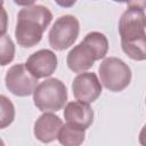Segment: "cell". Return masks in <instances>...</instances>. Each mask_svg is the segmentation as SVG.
Returning <instances> with one entry per match:
<instances>
[{
	"instance_id": "6da1fadb",
	"label": "cell",
	"mask_w": 146,
	"mask_h": 146,
	"mask_svg": "<svg viewBox=\"0 0 146 146\" xmlns=\"http://www.w3.org/2000/svg\"><path fill=\"white\" fill-rule=\"evenodd\" d=\"M121 47L133 60L146 59V16L144 9L128 8L119 21Z\"/></svg>"
},
{
	"instance_id": "7a4b0ae2",
	"label": "cell",
	"mask_w": 146,
	"mask_h": 146,
	"mask_svg": "<svg viewBox=\"0 0 146 146\" xmlns=\"http://www.w3.org/2000/svg\"><path fill=\"white\" fill-rule=\"evenodd\" d=\"M51 21V11L42 5H32L21 9L15 29V38L18 46L31 48L38 44Z\"/></svg>"
},
{
	"instance_id": "3957f363",
	"label": "cell",
	"mask_w": 146,
	"mask_h": 146,
	"mask_svg": "<svg viewBox=\"0 0 146 146\" xmlns=\"http://www.w3.org/2000/svg\"><path fill=\"white\" fill-rule=\"evenodd\" d=\"M108 51V40L100 32H90L84 39L73 47L67 54L66 63L68 68L74 73L88 71L96 60L106 56Z\"/></svg>"
},
{
	"instance_id": "277c9868",
	"label": "cell",
	"mask_w": 146,
	"mask_h": 146,
	"mask_svg": "<svg viewBox=\"0 0 146 146\" xmlns=\"http://www.w3.org/2000/svg\"><path fill=\"white\" fill-rule=\"evenodd\" d=\"M67 100V89L59 79L50 78L39 83L33 91V102L41 112H57Z\"/></svg>"
},
{
	"instance_id": "5b68a950",
	"label": "cell",
	"mask_w": 146,
	"mask_h": 146,
	"mask_svg": "<svg viewBox=\"0 0 146 146\" xmlns=\"http://www.w3.org/2000/svg\"><path fill=\"white\" fill-rule=\"evenodd\" d=\"M100 83L110 91L119 92L125 89L131 81L130 67L120 58H105L98 68Z\"/></svg>"
},
{
	"instance_id": "8992f818",
	"label": "cell",
	"mask_w": 146,
	"mask_h": 146,
	"mask_svg": "<svg viewBox=\"0 0 146 146\" xmlns=\"http://www.w3.org/2000/svg\"><path fill=\"white\" fill-rule=\"evenodd\" d=\"M79 32L80 24L75 16H60L55 21L49 31V44L55 50H65L75 42Z\"/></svg>"
},
{
	"instance_id": "52a82bcc",
	"label": "cell",
	"mask_w": 146,
	"mask_h": 146,
	"mask_svg": "<svg viewBox=\"0 0 146 146\" xmlns=\"http://www.w3.org/2000/svg\"><path fill=\"white\" fill-rule=\"evenodd\" d=\"M6 88L15 96L26 97L33 94L38 86V79L31 74L25 64L13 65L6 73Z\"/></svg>"
},
{
	"instance_id": "ba28073f",
	"label": "cell",
	"mask_w": 146,
	"mask_h": 146,
	"mask_svg": "<svg viewBox=\"0 0 146 146\" xmlns=\"http://www.w3.org/2000/svg\"><path fill=\"white\" fill-rule=\"evenodd\" d=\"M73 96L83 103H94L102 94V83L92 72L79 73L72 82Z\"/></svg>"
},
{
	"instance_id": "9c48e42d",
	"label": "cell",
	"mask_w": 146,
	"mask_h": 146,
	"mask_svg": "<svg viewBox=\"0 0 146 146\" xmlns=\"http://www.w3.org/2000/svg\"><path fill=\"white\" fill-rule=\"evenodd\" d=\"M25 66L36 79L47 78L57 68V56L49 49H41L27 58Z\"/></svg>"
},
{
	"instance_id": "30bf717a",
	"label": "cell",
	"mask_w": 146,
	"mask_h": 146,
	"mask_svg": "<svg viewBox=\"0 0 146 146\" xmlns=\"http://www.w3.org/2000/svg\"><path fill=\"white\" fill-rule=\"evenodd\" d=\"M64 119L66 123L87 130L94 122V111L88 103L80 100L70 102L64 108Z\"/></svg>"
},
{
	"instance_id": "8fae6325",
	"label": "cell",
	"mask_w": 146,
	"mask_h": 146,
	"mask_svg": "<svg viewBox=\"0 0 146 146\" xmlns=\"http://www.w3.org/2000/svg\"><path fill=\"white\" fill-rule=\"evenodd\" d=\"M62 125L63 121L58 115H55L51 112H44L34 123V136L41 143H51L57 139Z\"/></svg>"
},
{
	"instance_id": "7c38bea8",
	"label": "cell",
	"mask_w": 146,
	"mask_h": 146,
	"mask_svg": "<svg viewBox=\"0 0 146 146\" xmlns=\"http://www.w3.org/2000/svg\"><path fill=\"white\" fill-rule=\"evenodd\" d=\"M86 130L75 128L68 123L60 127L57 139L64 146H79L84 141Z\"/></svg>"
},
{
	"instance_id": "4fadbf2b",
	"label": "cell",
	"mask_w": 146,
	"mask_h": 146,
	"mask_svg": "<svg viewBox=\"0 0 146 146\" xmlns=\"http://www.w3.org/2000/svg\"><path fill=\"white\" fill-rule=\"evenodd\" d=\"M15 119V106L11 100L5 96L0 95V129L9 127Z\"/></svg>"
},
{
	"instance_id": "5bb4252c",
	"label": "cell",
	"mask_w": 146,
	"mask_h": 146,
	"mask_svg": "<svg viewBox=\"0 0 146 146\" xmlns=\"http://www.w3.org/2000/svg\"><path fill=\"white\" fill-rule=\"evenodd\" d=\"M15 57V44L9 35H0V65L6 66Z\"/></svg>"
},
{
	"instance_id": "9a60e30c",
	"label": "cell",
	"mask_w": 146,
	"mask_h": 146,
	"mask_svg": "<svg viewBox=\"0 0 146 146\" xmlns=\"http://www.w3.org/2000/svg\"><path fill=\"white\" fill-rule=\"evenodd\" d=\"M8 27V15L3 7H0V35L6 34Z\"/></svg>"
},
{
	"instance_id": "2e32d148",
	"label": "cell",
	"mask_w": 146,
	"mask_h": 146,
	"mask_svg": "<svg viewBox=\"0 0 146 146\" xmlns=\"http://www.w3.org/2000/svg\"><path fill=\"white\" fill-rule=\"evenodd\" d=\"M145 2H146V0H130L127 3H128V8L145 9Z\"/></svg>"
},
{
	"instance_id": "e0dca14e",
	"label": "cell",
	"mask_w": 146,
	"mask_h": 146,
	"mask_svg": "<svg viewBox=\"0 0 146 146\" xmlns=\"http://www.w3.org/2000/svg\"><path fill=\"white\" fill-rule=\"evenodd\" d=\"M55 2L63 8H70L73 5H75L76 0H55Z\"/></svg>"
},
{
	"instance_id": "ac0fdd59",
	"label": "cell",
	"mask_w": 146,
	"mask_h": 146,
	"mask_svg": "<svg viewBox=\"0 0 146 146\" xmlns=\"http://www.w3.org/2000/svg\"><path fill=\"white\" fill-rule=\"evenodd\" d=\"M36 0H14V2L18 6H24V7H29L32 6Z\"/></svg>"
},
{
	"instance_id": "d6986e66",
	"label": "cell",
	"mask_w": 146,
	"mask_h": 146,
	"mask_svg": "<svg viewBox=\"0 0 146 146\" xmlns=\"http://www.w3.org/2000/svg\"><path fill=\"white\" fill-rule=\"evenodd\" d=\"M113 1H115V2H129L130 0H113Z\"/></svg>"
},
{
	"instance_id": "ffe728a7",
	"label": "cell",
	"mask_w": 146,
	"mask_h": 146,
	"mask_svg": "<svg viewBox=\"0 0 146 146\" xmlns=\"http://www.w3.org/2000/svg\"><path fill=\"white\" fill-rule=\"evenodd\" d=\"M2 5H3V0H0V7H2Z\"/></svg>"
},
{
	"instance_id": "44dd1931",
	"label": "cell",
	"mask_w": 146,
	"mask_h": 146,
	"mask_svg": "<svg viewBox=\"0 0 146 146\" xmlns=\"http://www.w3.org/2000/svg\"><path fill=\"white\" fill-rule=\"evenodd\" d=\"M0 145H2V146H3V145H5V143H3V141H2V140H1V139H0Z\"/></svg>"
}]
</instances>
